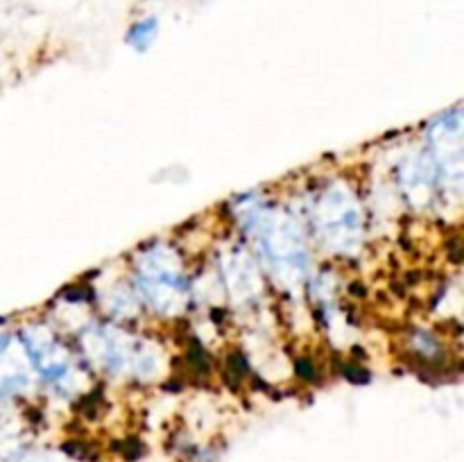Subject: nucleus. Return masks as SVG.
<instances>
[{
	"label": "nucleus",
	"mask_w": 464,
	"mask_h": 462,
	"mask_svg": "<svg viewBox=\"0 0 464 462\" xmlns=\"http://www.w3.org/2000/svg\"><path fill=\"white\" fill-rule=\"evenodd\" d=\"M157 30H159L157 18H143V21L134 23V25L130 27V32H127V43L134 45L139 53H145V50L152 45L154 36H157Z\"/></svg>",
	"instance_id": "1"
}]
</instances>
